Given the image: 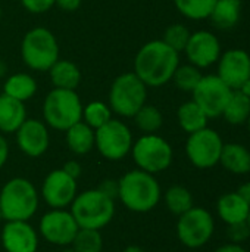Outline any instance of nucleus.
I'll list each match as a JSON object with an SVG mask.
<instances>
[{
    "label": "nucleus",
    "instance_id": "1a4fd4ad",
    "mask_svg": "<svg viewBox=\"0 0 250 252\" xmlns=\"http://www.w3.org/2000/svg\"><path fill=\"white\" fill-rule=\"evenodd\" d=\"M215 232V221L212 214L202 208L193 207L181 214L177 223V236L180 242L192 250L206 245Z\"/></svg>",
    "mask_w": 250,
    "mask_h": 252
},
{
    "label": "nucleus",
    "instance_id": "b1692460",
    "mask_svg": "<svg viewBox=\"0 0 250 252\" xmlns=\"http://www.w3.org/2000/svg\"><path fill=\"white\" fill-rule=\"evenodd\" d=\"M240 13H242L240 0H217L209 18L212 19L215 27L221 30H228L239 22Z\"/></svg>",
    "mask_w": 250,
    "mask_h": 252
},
{
    "label": "nucleus",
    "instance_id": "393cba45",
    "mask_svg": "<svg viewBox=\"0 0 250 252\" xmlns=\"http://www.w3.org/2000/svg\"><path fill=\"white\" fill-rule=\"evenodd\" d=\"M177 117H178L180 127L189 134L208 127L209 118L206 117V114L202 111V108L194 100H189V102L183 103L178 108Z\"/></svg>",
    "mask_w": 250,
    "mask_h": 252
},
{
    "label": "nucleus",
    "instance_id": "9b49d317",
    "mask_svg": "<svg viewBox=\"0 0 250 252\" xmlns=\"http://www.w3.org/2000/svg\"><path fill=\"white\" fill-rule=\"evenodd\" d=\"M222 146L224 142L221 136L215 130L205 127L189 136L186 143V154L194 167L206 170L220 164Z\"/></svg>",
    "mask_w": 250,
    "mask_h": 252
},
{
    "label": "nucleus",
    "instance_id": "c85d7f7f",
    "mask_svg": "<svg viewBox=\"0 0 250 252\" xmlns=\"http://www.w3.org/2000/svg\"><path fill=\"white\" fill-rule=\"evenodd\" d=\"M174 3L181 15L199 21L211 16L217 0H174Z\"/></svg>",
    "mask_w": 250,
    "mask_h": 252
},
{
    "label": "nucleus",
    "instance_id": "f3484780",
    "mask_svg": "<svg viewBox=\"0 0 250 252\" xmlns=\"http://www.w3.org/2000/svg\"><path fill=\"white\" fill-rule=\"evenodd\" d=\"M15 133L19 149L31 158L41 157L49 148V130L38 120H25Z\"/></svg>",
    "mask_w": 250,
    "mask_h": 252
},
{
    "label": "nucleus",
    "instance_id": "0eeeda50",
    "mask_svg": "<svg viewBox=\"0 0 250 252\" xmlns=\"http://www.w3.org/2000/svg\"><path fill=\"white\" fill-rule=\"evenodd\" d=\"M146 96L147 86L134 72H125L112 83L109 108L121 117H134L146 103Z\"/></svg>",
    "mask_w": 250,
    "mask_h": 252
},
{
    "label": "nucleus",
    "instance_id": "3c124183",
    "mask_svg": "<svg viewBox=\"0 0 250 252\" xmlns=\"http://www.w3.org/2000/svg\"><path fill=\"white\" fill-rule=\"evenodd\" d=\"M1 219H3V217H1V211H0V220H1Z\"/></svg>",
    "mask_w": 250,
    "mask_h": 252
},
{
    "label": "nucleus",
    "instance_id": "dca6fc26",
    "mask_svg": "<svg viewBox=\"0 0 250 252\" xmlns=\"http://www.w3.org/2000/svg\"><path fill=\"white\" fill-rule=\"evenodd\" d=\"M231 90H239L250 78V56L242 49H231L218 59L217 74Z\"/></svg>",
    "mask_w": 250,
    "mask_h": 252
},
{
    "label": "nucleus",
    "instance_id": "de8ad7c7",
    "mask_svg": "<svg viewBox=\"0 0 250 252\" xmlns=\"http://www.w3.org/2000/svg\"><path fill=\"white\" fill-rule=\"evenodd\" d=\"M246 124H248V128H249V131H250V115H249V118H248V121H246Z\"/></svg>",
    "mask_w": 250,
    "mask_h": 252
},
{
    "label": "nucleus",
    "instance_id": "f03ea898",
    "mask_svg": "<svg viewBox=\"0 0 250 252\" xmlns=\"http://www.w3.org/2000/svg\"><path fill=\"white\" fill-rule=\"evenodd\" d=\"M118 198L134 213L152 211L161 201V186L153 174L143 170H131L125 173L119 182Z\"/></svg>",
    "mask_w": 250,
    "mask_h": 252
},
{
    "label": "nucleus",
    "instance_id": "4be33fe9",
    "mask_svg": "<svg viewBox=\"0 0 250 252\" xmlns=\"http://www.w3.org/2000/svg\"><path fill=\"white\" fill-rule=\"evenodd\" d=\"M55 89L75 90L81 81V72L75 63L65 59H57L49 69Z\"/></svg>",
    "mask_w": 250,
    "mask_h": 252
},
{
    "label": "nucleus",
    "instance_id": "f8f14e48",
    "mask_svg": "<svg viewBox=\"0 0 250 252\" xmlns=\"http://www.w3.org/2000/svg\"><path fill=\"white\" fill-rule=\"evenodd\" d=\"M193 100L202 108L208 118L222 115L233 90L218 75H203L192 92Z\"/></svg>",
    "mask_w": 250,
    "mask_h": 252
},
{
    "label": "nucleus",
    "instance_id": "4468645a",
    "mask_svg": "<svg viewBox=\"0 0 250 252\" xmlns=\"http://www.w3.org/2000/svg\"><path fill=\"white\" fill-rule=\"evenodd\" d=\"M41 195L49 207L63 210L69 207L77 196V180L63 170H53L43 182Z\"/></svg>",
    "mask_w": 250,
    "mask_h": 252
},
{
    "label": "nucleus",
    "instance_id": "09e8293b",
    "mask_svg": "<svg viewBox=\"0 0 250 252\" xmlns=\"http://www.w3.org/2000/svg\"><path fill=\"white\" fill-rule=\"evenodd\" d=\"M62 252H75V251H74V250L71 248V250H63V251H62Z\"/></svg>",
    "mask_w": 250,
    "mask_h": 252
},
{
    "label": "nucleus",
    "instance_id": "7ed1b4c3",
    "mask_svg": "<svg viewBox=\"0 0 250 252\" xmlns=\"http://www.w3.org/2000/svg\"><path fill=\"white\" fill-rule=\"evenodd\" d=\"M38 208L34 185L22 177L9 180L0 192V211L6 221H28Z\"/></svg>",
    "mask_w": 250,
    "mask_h": 252
},
{
    "label": "nucleus",
    "instance_id": "8fccbe9b",
    "mask_svg": "<svg viewBox=\"0 0 250 252\" xmlns=\"http://www.w3.org/2000/svg\"><path fill=\"white\" fill-rule=\"evenodd\" d=\"M0 19H1V7H0Z\"/></svg>",
    "mask_w": 250,
    "mask_h": 252
},
{
    "label": "nucleus",
    "instance_id": "c756f323",
    "mask_svg": "<svg viewBox=\"0 0 250 252\" xmlns=\"http://www.w3.org/2000/svg\"><path fill=\"white\" fill-rule=\"evenodd\" d=\"M134 120H136L137 127L146 134L156 133L162 127V123H164V117L161 111L156 106L146 105V103L136 112Z\"/></svg>",
    "mask_w": 250,
    "mask_h": 252
},
{
    "label": "nucleus",
    "instance_id": "4c0bfd02",
    "mask_svg": "<svg viewBox=\"0 0 250 252\" xmlns=\"http://www.w3.org/2000/svg\"><path fill=\"white\" fill-rule=\"evenodd\" d=\"M68 176H71L72 179H78L80 177V174H81V165L77 162V161H68L65 165H63V168H62Z\"/></svg>",
    "mask_w": 250,
    "mask_h": 252
},
{
    "label": "nucleus",
    "instance_id": "ddd939ff",
    "mask_svg": "<svg viewBox=\"0 0 250 252\" xmlns=\"http://www.w3.org/2000/svg\"><path fill=\"white\" fill-rule=\"evenodd\" d=\"M78 230L80 226L77 224L71 211L52 210L40 220V233L47 242L53 245H71Z\"/></svg>",
    "mask_w": 250,
    "mask_h": 252
},
{
    "label": "nucleus",
    "instance_id": "7c9ffc66",
    "mask_svg": "<svg viewBox=\"0 0 250 252\" xmlns=\"http://www.w3.org/2000/svg\"><path fill=\"white\" fill-rule=\"evenodd\" d=\"M112 109L100 100L90 102L85 108H83V118L87 126H90L93 130L100 128L105 126L109 120H112Z\"/></svg>",
    "mask_w": 250,
    "mask_h": 252
},
{
    "label": "nucleus",
    "instance_id": "a18cd8bd",
    "mask_svg": "<svg viewBox=\"0 0 250 252\" xmlns=\"http://www.w3.org/2000/svg\"><path fill=\"white\" fill-rule=\"evenodd\" d=\"M4 72H6V65L3 62H0V77L4 75Z\"/></svg>",
    "mask_w": 250,
    "mask_h": 252
},
{
    "label": "nucleus",
    "instance_id": "c9c22d12",
    "mask_svg": "<svg viewBox=\"0 0 250 252\" xmlns=\"http://www.w3.org/2000/svg\"><path fill=\"white\" fill-rule=\"evenodd\" d=\"M21 3L31 13H44L55 4V0H21Z\"/></svg>",
    "mask_w": 250,
    "mask_h": 252
},
{
    "label": "nucleus",
    "instance_id": "20e7f679",
    "mask_svg": "<svg viewBox=\"0 0 250 252\" xmlns=\"http://www.w3.org/2000/svg\"><path fill=\"white\" fill-rule=\"evenodd\" d=\"M71 205V214L80 229L100 230L111 223L115 214L113 199L99 189L85 190L77 195Z\"/></svg>",
    "mask_w": 250,
    "mask_h": 252
},
{
    "label": "nucleus",
    "instance_id": "2f4dec72",
    "mask_svg": "<svg viewBox=\"0 0 250 252\" xmlns=\"http://www.w3.org/2000/svg\"><path fill=\"white\" fill-rule=\"evenodd\" d=\"M71 245L75 252H100L103 248V239L99 230L80 229Z\"/></svg>",
    "mask_w": 250,
    "mask_h": 252
},
{
    "label": "nucleus",
    "instance_id": "a878e982",
    "mask_svg": "<svg viewBox=\"0 0 250 252\" xmlns=\"http://www.w3.org/2000/svg\"><path fill=\"white\" fill-rule=\"evenodd\" d=\"M3 90H4L3 92L4 94L13 97L16 100L25 102V100L31 99L35 94L37 83L29 74L18 72V74H13L12 77H9L6 80Z\"/></svg>",
    "mask_w": 250,
    "mask_h": 252
},
{
    "label": "nucleus",
    "instance_id": "bb28decb",
    "mask_svg": "<svg viewBox=\"0 0 250 252\" xmlns=\"http://www.w3.org/2000/svg\"><path fill=\"white\" fill-rule=\"evenodd\" d=\"M250 115V99L240 90H233L231 97L224 108L222 117L233 126H240L248 121Z\"/></svg>",
    "mask_w": 250,
    "mask_h": 252
},
{
    "label": "nucleus",
    "instance_id": "a19ab883",
    "mask_svg": "<svg viewBox=\"0 0 250 252\" xmlns=\"http://www.w3.org/2000/svg\"><path fill=\"white\" fill-rule=\"evenodd\" d=\"M215 252H249L243 245H239V244H233V242H228L222 247H220Z\"/></svg>",
    "mask_w": 250,
    "mask_h": 252
},
{
    "label": "nucleus",
    "instance_id": "39448f33",
    "mask_svg": "<svg viewBox=\"0 0 250 252\" xmlns=\"http://www.w3.org/2000/svg\"><path fill=\"white\" fill-rule=\"evenodd\" d=\"M43 117L52 128L63 131L80 123L83 120V105L75 90H52L44 99Z\"/></svg>",
    "mask_w": 250,
    "mask_h": 252
},
{
    "label": "nucleus",
    "instance_id": "473e14b6",
    "mask_svg": "<svg viewBox=\"0 0 250 252\" xmlns=\"http://www.w3.org/2000/svg\"><path fill=\"white\" fill-rule=\"evenodd\" d=\"M202 77L203 75L200 74V69L190 63V65H183V66L178 65V68L175 69V72L172 75V80L180 90L193 92Z\"/></svg>",
    "mask_w": 250,
    "mask_h": 252
},
{
    "label": "nucleus",
    "instance_id": "9d476101",
    "mask_svg": "<svg viewBox=\"0 0 250 252\" xmlns=\"http://www.w3.org/2000/svg\"><path fill=\"white\" fill-rule=\"evenodd\" d=\"M94 146L106 159H122L133 148L131 130L122 121L112 118L105 126L94 130Z\"/></svg>",
    "mask_w": 250,
    "mask_h": 252
},
{
    "label": "nucleus",
    "instance_id": "ea45409f",
    "mask_svg": "<svg viewBox=\"0 0 250 252\" xmlns=\"http://www.w3.org/2000/svg\"><path fill=\"white\" fill-rule=\"evenodd\" d=\"M7 157H9V145L6 139L0 134V168L6 164Z\"/></svg>",
    "mask_w": 250,
    "mask_h": 252
},
{
    "label": "nucleus",
    "instance_id": "e433bc0d",
    "mask_svg": "<svg viewBox=\"0 0 250 252\" xmlns=\"http://www.w3.org/2000/svg\"><path fill=\"white\" fill-rule=\"evenodd\" d=\"M102 193H105L106 196L112 198L115 201V198H118V192H119V185L116 180H105L102 182V185L97 188Z\"/></svg>",
    "mask_w": 250,
    "mask_h": 252
},
{
    "label": "nucleus",
    "instance_id": "a211bd4d",
    "mask_svg": "<svg viewBox=\"0 0 250 252\" xmlns=\"http://www.w3.org/2000/svg\"><path fill=\"white\" fill-rule=\"evenodd\" d=\"M1 244L6 252H35L38 236L28 221H6L1 230Z\"/></svg>",
    "mask_w": 250,
    "mask_h": 252
},
{
    "label": "nucleus",
    "instance_id": "79ce46f5",
    "mask_svg": "<svg viewBox=\"0 0 250 252\" xmlns=\"http://www.w3.org/2000/svg\"><path fill=\"white\" fill-rule=\"evenodd\" d=\"M237 193L248 202L250 205V182H246L245 185H242L237 190Z\"/></svg>",
    "mask_w": 250,
    "mask_h": 252
},
{
    "label": "nucleus",
    "instance_id": "f704fd0d",
    "mask_svg": "<svg viewBox=\"0 0 250 252\" xmlns=\"http://www.w3.org/2000/svg\"><path fill=\"white\" fill-rule=\"evenodd\" d=\"M227 238L233 244L243 245V242H246L250 238V229L248 223L245 221V223H237V224L227 226Z\"/></svg>",
    "mask_w": 250,
    "mask_h": 252
},
{
    "label": "nucleus",
    "instance_id": "f257e3e1",
    "mask_svg": "<svg viewBox=\"0 0 250 252\" xmlns=\"http://www.w3.org/2000/svg\"><path fill=\"white\" fill-rule=\"evenodd\" d=\"M180 65L178 53L162 40L146 43L134 61V74L150 87H161L172 80Z\"/></svg>",
    "mask_w": 250,
    "mask_h": 252
},
{
    "label": "nucleus",
    "instance_id": "6ab92c4d",
    "mask_svg": "<svg viewBox=\"0 0 250 252\" xmlns=\"http://www.w3.org/2000/svg\"><path fill=\"white\" fill-rule=\"evenodd\" d=\"M217 211L220 219L227 226H230V224L245 223L248 220L250 205L237 192H228L218 199Z\"/></svg>",
    "mask_w": 250,
    "mask_h": 252
},
{
    "label": "nucleus",
    "instance_id": "c03bdc74",
    "mask_svg": "<svg viewBox=\"0 0 250 252\" xmlns=\"http://www.w3.org/2000/svg\"><path fill=\"white\" fill-rule=\"evenodd\" d=\"M122 252H144L141 248H139V247H128V248H125Z\"/></svg>",
    "mask_w": 250,
    "mask_h": 252
},
{
    "label": "nucleus",
    "instance_id": "cd10ccee",
    "mask_svg": "<svg viewBox=\"0 0 250 252\" xmlns=\"http://www.w3.org/2000/svg\"><path fill=\"white\" fill-rule=\"evenodd\" d=\"M165 204H167L168 210L178 217L194 207L192 192L183 186L169 188L165 193Z\"/></svg>",
    "mask_w": 250,
    "mask_h": 252
},
{
    "label": "nucleus",
    "instance_id": "49530a36",
    "mask_svg": "<svg viewBox=\"0 0 250 252\" xmlns=\"http://www.w3.org/2000/svg\"><path fill=\"white\" fill-rule=\"evenodd\" d=\"M246 223H248V226H249V229H250V211H249V216H248V220H246Z\"/></svg>",
    "mask_w": 250,
    "mask_h": 252
},
{
    "label": "nucleus",
    "instance_id": "58836bf2",
    "mask_svg": "<svg viewBox=\"0 0 250 252\" xmlns=\"http://www.w3.org/2000/svg\"><path fill=\"white\" fill-rule=\"evenodd\" d=\"M55 4H57L60 9H63L66 12H72L80 7L81 0H55Z\"/></svg>",
    "mask_w": 250,
    "mask_h": 252
},
{
    "label": "nucleus",
    "instance_id": "72a5a7b5",
    "mask_svg": "<svg viewBox=\"0 0 250 252\" xmlns=\"http://www.w3.org/2000/svg\"><path fill=\"white\" fill-rule=\"evenodd\" d=\"M190 35H192V32L189 31L187 27H184L181 24H172L171 27L167 28L162 41L165 44H168L171 49H174L177 53H180V52H184Z\"/></svg>",
    "mask_w": 250,
    "mask_h": 252
},
{
    "label": "nucleus",
    "instance_id": "412c9836",
    "mask_svg": "<svg viewBox=\"0 0 250 252\" xmlns=\"http://www.w3.org/2000/svg\"><path fill=\"white\" fill-rule=\"evenodd\" d=\"M220 164L233 174H248L250 173V151L240 143H224Z\"/></svg>",
    "mask_w": 250,
    "mask_h": 252
},
{
    "label": "nucleus",
    "instance_id": "6e6552de",
    "mask_svg": "<svg viewBox=\"0 0 250 252\" xmlns=\"http://www.w3.org/2000/svg\"><path fill=\"white\" fill-rule=\"evenodd\" d=\"M133 158L140 170L156 174L165 171L172 162V148L171 145L158 134L141 136L131 148Z\"/></svg>",
    "mask_w": 250,
    "mask_h": 252
},
{
    "label": "nucleus",
    "instance_id": "2eb2a0df",
    "mask_svg": "<svg viewBox=\"0 0 250 252\" xmlns=\"http://www.w3.org/2000/svg\"><path fill=\"white\" fill-rule=\"evenodd\" d=\"M184 52L192 65L197 66L199 69L208 68L218 62L221 56V43L215 34L202 30L190 35Z\"/></svg>",
    "mask_w": 250,
    "mask_h": 252
},
{
    "label": "nucleus",
    "instance_id": "423d86ee",
    "mask_svg": "<svg viewBox=\"0 0 250 252\" xmlns=\"http://www.w3.org/2000/svg\"><path fill=\"white\" fill-rule=\"evenodd\" d=\"M24 62L35 71H49L59 59L57 40L52 31L43 27L28 31L21 44Z\"/></svg>",
    "mask_w": 250,
    "mask_h": 252
},
{
    "label": "nucleus",
    "instance_id": "37998d69",
    "mask_svg": "<svg viewBox=\"0 0 250 252\" xmlns=\"http://www.w3.org/2000/svg\"><path fill=\"white\" fill-rule=\"evenodd\" d=\"M239 90H240L245 96H248V97L250 99V78L248 80V81H245V83L242 84V87H240Z\"/></svg>",
    "mask_w": 250,
    "mask_h": 252
},
{
    "label": "nucleus",
    "instance_id": "aec40b11",
    "mask_svg": "<svg viewBox=\"0 0 250 252\" xmlns=\"http://www.w3.org/2000/svg\"><path fill=\"white\" fill-rule=\"evenodd\" d=\"M27 120L24 102L7 94H0V131L13 133Z\"/></svg>",
    "mask_w": 250,
    "mask_h": 252
},
{
    "label": "nucleus",
    "instance_id": "5701e85b",
    "mask_svg": "<svg viewBox=\"0 0 250 252\" xmlns=\"http://www.w3.org/2000/svg\"><path fill=\"white\" fill-rule=\"evenodd\" d=\"M66 145L77 155H85L94 148V130L83 120L66 130Z\"/></svg>",
    "mask_w": 250,
    "mask_h": 252
}]
</instances>
